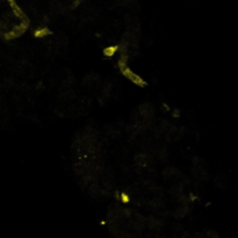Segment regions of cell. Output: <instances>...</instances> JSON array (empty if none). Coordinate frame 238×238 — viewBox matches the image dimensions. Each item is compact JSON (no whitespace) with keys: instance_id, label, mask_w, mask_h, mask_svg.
<instances>
[{"instance_id":"cell-2","label":"cell","mask_w":238,"mask_h":238,"mask_svg":"<svg viewBox=\"0 0 238 238\" xmlns=\"http://www.w3.org/2000/svg\"><path fill=\"white\" fill-rule=\"evenodd\" d=\"M117 51V47H108L107 49H105L104 50V53H105V55L106 56H113L115 53Z\"/></svg>"},{"instance_id":"cell-1","label":"cell","mask_w":238,"mask_h":238,"mask_svg":"<svg viewBox=\"0 0 238 238\" xmlns=\"http://www.w3.org/2000/svg\"><path fill=\"white\" fill-rule=\"evenodd\" d=\"M48 34H50V32H49L47 28H41V29H37L34 35L37 36V37H43V36H45V35H48Z\"/></svg>"}]
</instances>
